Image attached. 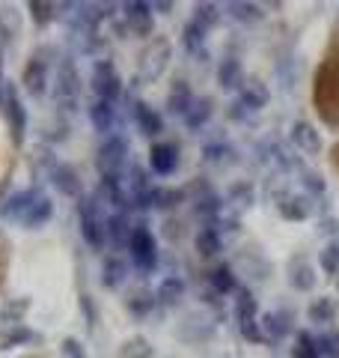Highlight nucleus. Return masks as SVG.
Instances as JSON below:
<instances>
[{
  "instance_id": "a19ab883",
  "label": "nucleus",
  "mask_w": 339,
  "mask_h": 358,
  "mask_svg": "<svg viewBox=\"0 0 339 358\" xmlns=\"http://www.w3.org/2000/svg\"><path fill=\"white\" fill-rule=\"evenodd\" d=\"M218 9H220L218 3H199V6H197V15H194V21H197L199 27L211 30V27H214V21L220 18V13H218Z\"/></svg>"
},
{
  "instance_id": "4c0bfd02",
  "label": "nucleus",
  "mask_w": 339,
  "mask_h": 358,
  "mask_svg": "<svg viewBox=\"0 0 339 358\" xmlns=\"http://www.w3.org/2000/svg\"><path fill=\"white\" fill-rule=\"evenodd\" d=\"M27 299H21V301H6L3 310H0V322H3V329L6 326H21V317H24V310H27Z\"/></svg>"
},
{
  "instance_id": "c9c22d12",
  "label": "nucleus",
  "mask_w": 339,
  "mask_h": 358,
  "mask_svg": "<svg viewBox=\"0 0 339 358\" xmlns=\"http://www.w3.org/2000/svg\"><path fill=\"white\" fill-rule=\"evenodd\" d=\"M152 355H155V350L149 346V341L140 338V334H134V338H128L119 346V358H152Z\"/></svg>"
},
{
  "instance_id": "6e6552de",
  "label": "nucleus",
  "mask_w": 339,
  "mask_h": 358,
  "mask_svg": "<svg viewBox=\"0 0 339 358\" xmlns=\"http://www.w3.org/2000/svg\"><path fill=\"white\" fill-rule=\"evenodd\" d=\"M54 96H56V105L63 108H72L81 96V75H77V66L72 57H66L56 69V87H54Z\"/></svg>"
},
{
  "instance_id": "f8f14e48",
  "label": "nucleus",
  "mask_w": 339,
  "mask_h": 358,
  "mask_svg": "<svg viewBox=\"0 0 339 358\" xmlns=\"http://www.w3.org/2000/svg\"><path fill=\"white\" fill-rule=\"evenodd\" d=\"M39 200V192L36 188H24V192H15L6 197V203L0 206V215H3L6 221H15V224H24V218L30 215L33 203Z\"/></svg>"
},
{
  "instance_id": "f704fd0d",
  "label": "nucleus",
  "mask_w": 339,
  "mask_h": 358,
  "mask_svg": "<svg viewBox=\"0 0 339 358\" xmlns=\"http://www.w3.org/2000/svg\"><path fill=\"white\" fill-rule=\"evenodd\" d=\"M182 192L179 188H152L149 192V200H146V206H158V209H170L176 203H182Z\"/></svg>"
},
{
  "instance_id": "ddd939ff",
  "label": "nucleus",
  "mask_w": 339,
  "mask_h": 358,
  "mask_svg": "<svg viewBox=\"0 0 339 358\" xmlns=\"http://www.w3.org/2000/svg\"><path fill=\"white\" fill-rule=\"evenodd\" d=\"M126 18H128V27L134 36H152V27H155V13H152V3H143V0H134V3H126Z\"/></svg>"
},
{
  "instance_id": "473e14b6",
  "label": "nucleus",
  "mask_w": 339,
  "mask_h": 358,
  "mask_svg": "<svg viewBox=\"0 0 339 358\" xmlns=\"http://www.w3.org/2000/svg\"><path fill=\"white\" fill-rule=\"evenodd\" d=\"M301 188H303V194H307L310 200L327 194L324 176H322V173H315V171H310V167H301Z\"/></svg>"
},
{
  "instance_id": "f3484780",
  "label": "nucleus",
  "mask_w": 339,
  "mask_h": 358,
  "mask_svg": "<svg viewBox=\"0 0 339 358\" xmlns=\"http://www.w3.org/2000/svg\"><path fill=\"white\" fill-rule=\"evenodd\" d=\"M239 102L247 110H262L271 102V93H268V87L259 81V78H250V81H244V87L239 90Z\"/></svg>"
},
{
  "instance_id": "f03ea898",
  "label": "nucleus",
  "mask_w": 339,
  "mask_h": 358,
  "mask_svg": "<svg viewBox=\"0 0 339 358\" xmlns=\"http://www.w3.org/2000/svg\"><path fill=\"white\" fill-rule=\"evenodd\" d=\"M98 197L81 200V236L93 251H101L107 245V218H101Z\"/></svg>"
},
{
  "instance_id": "7c9ffc66",
  "label": "nucleus",
  "mask_w": 339,
  "mask_h": 358,
  "mask_svg": "<svg viewBox=\"0 0 339 358\" xmlns=\"http://www.w3.org/2000/svg\"><path fill=\"white\" fill-rule=\"evenodd\" d=\"M206 33H209L206 27H199L197 21L190 18L185 24V30H182V45L190 54H202V51H206Z\"/></svg>"
},
{
  "instance_id": "ea45409f",
  "label": "nucleus",
  "mask_w": 339,
  "mask_h": 358,
  "mask_svg": "<svg viewBox=\"0 0 339 358\" xmlns=\"http://www.w3.org/2000/svg\"><path fill=\"white\" fill-rule=\"evenodd\" d=\"M18 36V15L13 9H0V42H13Z\"/></svg>"
},
{
  "instance_id": "dca6fc26",
  "label": "nucleus",
  "mask_w": 339,
  "mask_h": 358,
  "mask_svg": "<svg viewBox=\"0 0 339 358\" xmlns=\"http://www.w3.org/2000/svg\"><path fill=\"white\" fill-rule=\"evenodd\" d=\"M86 117H89V126H93L98 134H110L113 122H116V108L107 99H93L86 105Z\"/></svg>"
},
{
  "instance_id": "423d86ee",
  "label": "nucleus",
  "mask_w": 339,
  "mask_h": 358,
  "mask_svg": "<svg viewBox=\"0 0 339 358\" xmlns=\"http://www.w3.org/2000/svg\"><path fill=\"white\" fill-rule=\"evenodd\" d=\"M235 322H239V331L244 341H265L262 326H259V308L256 299L247 293V289H239L235 293Z\"/></svg>"
},
{
  "instance_id": "aec40b11",
  "label": "nucleus",
  "mask_w": 339,
  "mask_h": 358,
  "mask_svg": "<svg viewBox=\"0 0 339 358\" xmlns=\"http://www.w3.org/2000/svg\"><path fill=\"white\" fill-rule=\"evenodd\" d=\"M244 66L239 57H226L220 66H218V84L223 90H241L244 87Z\"/></svg>"
},
{
  "instance_id": "5701e85b",
  "label": "nucleus",
  "mask_w": 339,
  "mask_h": 358,
  "mask_svg": "<svg viewBox=\"0 0 339 358\" xmlns=\"http://www.w3.org/2000/svg\"><path fill=\"white\" fill-rule=\"evenodd\" d=\"M182 296H185V281L179 275H167V278L158 281L155 301H161V305H176Z\"/></svg>"
},
{
  "instance_id": "cd10ccee",
  "label": "nucleus",
  "mask_w": 339,
  "mask_h": 358,
  "mask_svg": "<svg viewBox=\"0 0 339 358\" xmlns=\"http://www.w3.org/2000/svg\"><path fill=\"white\" fill-rule=\"evenodd\" d=\"M289 313H262V317H259V326H262V334L265 338H286L289 334Z\"/></svg>"
},
{
  "instance_id": "b1692460",
  "label": "nucleus",
  "mask_w": 339,
  "mask_h": 358,
  "mask_svg": "<svg viewBox=\"0 0 339 358\" xmlns=\"http://www.w3.org/2000/svg\"><path fill=\"white\" fill-rule=\"evenodd\" d=\"M289 281L295 289H301V293H310V289L315 287V272H312V266L307 260H301V257H295L289 266Z\"/></svg>"
},
{
  "instance_id": "09e8293b",
  "label": "nucleus",
  "mask_w": 339,
  "mask_h": 358,
  "mask_svg": "<svg viewBox=\"0 0 339 358\" xmlns=\"http://www.w3.org/2000/svg\"><path fill=\"white\" fill-rule=\"evenodd\" d=\"M333 162H336V167H339V143L333 147Z\"/></svg>"
},
{
  "instance_id": "c03bdc74",
  "label": "nucleus",
  "mask_w": 339,
  "mask_h": 358,
  "mask_svg": "<svg viewBox=\"0 0 339 358\" xmlns=\"http://www.w3.org/2000/svg\"><path fill=\"white\" fill-rule=\"evenodd\" d=\"M54 3H30V13H33V21H36V24H48V21L54 18Z\"/></svg>"
},
{
  "instance_id": "de8ad7c7",
  "label": "nucleus",
  "mask_w": 339,
  "mask_h": 358,
  "mask_svg": "<svg viewBox=\"0 0 339 358\" xmlns=\"http://www.w3.org/2000/svg\"><path fill=\"white\" fill-rule=\"evenodd\" d=\"M152 9H155V13H158V9H161V15H167V13H170V9H173V3H155Z\"/></svg>"
},
{
  "instance_id": "a18cd8bd",
  "label": "nucleus",
  "mask_w": 339,
  "mask_h": 358,
  "mask_svg": "<svg viewBox=\"0 0 339 358\" xmlns=\"http://www.w3.org/2000/svg\"><path fill=\"white\" fill-rule=\"evenodd\" d=\"M60 352H63V358H86V350H84V346L77 343L75 338H66Z\"/></svg>"
},
{
  "instance_id": "9d476101",
  "label": "nucleus",
  "mask_w": 339,
  "mask_h": 358,
  "mask_svg": "<svg viewBox=\"0 0 339 358\" xmlns=\"http://www.w3.org/2000/svg\"><path fill=\"white\" fill-rule=\"evenodd\" d=\"M48 48H42V51H36L30 57V63H27V69H24V78H21V84H24V90L30 96H42L45 90H48V81H51V66H48Z\"/></svg>"
},
{
  "instance_id": "c85d7f7f",
  "label": "nucleus",
  "mask_w": 339,
  "mask_h": 358,
  "mask_svg": "<svg viewBox=\"0 0 339 358\" xmlns=\"http://www.w3.org/2000/svg\"><path fill=\"white\" fill-rule=\"evenodd\" d=\"M209 284H211L214 293H220V296L239 293V284H235V272H232L229 266H218V268H211Z\"/></svg>"
},
{
  "instance_id": "7ed1b4c3",
  "label": "nucleus",
  "mask_w": 339,
  "mask_h": 358,
  "mask_svg": "<svg viewBox=\"0 0 339 358\" xmlns=\"http://www.w3.org/2000/svg\"><path fill=\"white\" fill-rule=\"evenodd\" d=\"M0 110L9 122V134L13 141L21 143L24 141V131H27V110L21 105V96H18V87L13 81H0Z\"/></svg>"
},
{
  "instance_id": "a878e982",
  "label": "nucleus",
  "mask_w": 339,
  "mask_h": 358,
  "mask_svg": "<svg viewBox=\"0 0 339 358\" xmlns=\"http://www.w3.org/2000/svg\"><path fill=\"white\" fill-rule=\"evenodd\" d=\"M126 275H128V268L122 263V257H116V254H110L105 260V266H101V284L110 287V289H116L122 281H126Z\"/></svg>"
},
{
  "instance_id": "f257e3e1",
  "label": "nucleus",
  "mask_w": 339,
  "mask_h": 358,
  "mask_svg": "<svg viewBox=\"0 0 339 358\" xmlns=\"http://www.w3.org/2000/svg\"><path fill=\"white\" fill-rule=\"evenodd\" d=\"M315 105L331 126H339V45H333L331 57L315 75Z\"/></svg>"
},
{
  "instance_id": "8fccbe9b",
  "label": "nucleus",
  "mask_w": 339,
  "mask_h": 358,
  "mask_svg": "<svg viewBox=\"0 0 339 358\" xmlns=\"http://www.w3.org/2000/svg\"><path fill=\"white\" fill-rule=\"evenodd\" d=\"M0 81H3V78H0Z\"/></svg>"
},
{
  "instance_id": "2eb2a0df",
  "label": "nucleus",
  "mask_w": 339,
  "mask_h": 358,
  "mask_svg": "<svg viewBox=\"0 0 339 358\" xmlns=\"http://www.w3.org/2000/svg\"><path fill=\"white\" fill-rule=\"evenodd\" d=\"M292 143H295L303 155H319L322 152V134L315 131V126L307 120L292 122Z\"/></svg>"
},
{
  "instance_id": "20e7f679",
  "label": "nucleus",
  "mask_w": 339,
  "mask_h": 358,
  "mask_svg": "<svg viewBox=\"0 0 339 358\" xmlns=\"http://www.w3.org/2000/svg\"><path fill=\"white\" fill-rule=\"evenodd\" d=\"M170 57H173V45H170V39L155 36L143 48V54H140V66H137L140 78H143V81H158V78L167 72Z\"/></svg>"
},
{
  "instance_id": "6ab92c4d",
  "label": "nucleus",
  "mask_w": 339,
  "mask_h": 358,
  "mask_svg": "<svg viewBox=\"0 0 339 358\" xmlns=\"http://www.w3.org/2000/svg\"><path fill=\"white\" fill-rule=\"evenodd\" d=\"M51 182L56 185V192H63L66 197H81V179L69 164H54L51 167Z\"/></svg>"
},
{
  "instance_id": "58836bf2",
  "label": "nucleus",
  "mask_w": 339,
  "mask_h": 358,
  "mask_svg": "<svg viewBox=\"0 0 339 358\" xmlns=\"http://www.w3.org/2000/svg\"><path fill=\"white\" fill-rule=\"evenodd\" d=\"M319 263L324 268V275H339V242H327L322 254H319Z\"/></svg>"
},
{
  "instance_id": "e433bc0d",
  "label": "nucleus",
  "mask_w": 339,
  "mask_h": 358,
  "mask_svg": "<svg viewBox=\"0 0 339 358\" xmlns=\"http://www.w3.org/2000/svg\"><path fill=\"white\" fill-rule=\"evenodd\" d=\"M307 317L312 322H333L336 320V301L333 299H312Z\"/></svg>"
},
{
  "instance_id": "37998d69",
  "label": "nucleus",
  "mask_w": 339,
  "mask_h": 358,
  "mask_svg": "<svg viewBox=\"0 0 339 358\" xmlns=\"http://www.w3.org/2000/svg\"><path fill=\"white\" fill-rule=\"evenodd\" d=\"M315 341H319V350L324 358H339V331H324Z\"/></svg>"
},
{
  "instance_id": "bb28decb",
  "label": "nucleus",
  "mask_w": 339,
  "mask_h": 358,
  "mask_svg": "<svg viewBox=\"0 0 339 358\" xmlns=\"http://www.w3.org/2000/svg\"><path fill=\"white\" fill-rule=\"evenodd\" d=\"M39 334L27 329L24 322L21 326H6L3 331H0V350H13V346H21V343H33Z\"/></svg>"
},
{
  "instance_id": "39448f33",
  "label": "nucleus",
  "mask_w": 339,
  "mask_h": 358,
  "mask_svg": "<svg viewBox=\"0 0 339 358\" xmlns=\"http://www.w3.org/2000/svg\"><path fill=\"white\" fill-rule=\"evenodd\" d=\"M128 254H131L134 268H140V272H152V268L158 266V245H155V236L143 227V224H134L131 239H128Z\"/></svg>"
},
{
  "instance_id": "412c9836",
  "label": "nucleus",
  "mask_w": 339,
  "mask_h": 358,
  "mask_svg": "<svg viewBox=\"0 0 339 358\" xmlns=\"http://www.w3.org/2000/svg\"><path fill=\"white\" fill-rule=\"evenodd\" d=\"M131 221L126 212H113V215H107V242L110 248H122V245H128L131 239Z\"/></svg>"
},
{
  "instance_id": "c756f323",
  "label": "nucleus",
  "mask_w": 339,
  "mask_h": 358,
  "mask_svg": "<svg viewBox=\"0 0 339 358\" xmlns=\"http://www.w3.org/2000/svg\"><path fill=\"white\" fill-rule=\"evenodd\" d=\"M209 120H211V99H194V105H190L188 114H185V126L190 131H197V129L206 126Z\"/></svg>"
},
{
  "instance_id": "1a4fd4ad",
  "label": "nucleus",
  "mask_w": 339,
  "mask_h": 358,
  "mask_svg": "<svg viewBox=\"0 0 339 358\" xmlns=\"http://www.w3.org/2000/svg\"><path fill=\"white\" fill-rule=\"evenodd\" d=\"M126 155H128L126 138H119V134H110V138L98 147V159H96L101 179H105V176H116L122 171V164H126Z\"/></svg>"
},
{
  "instance_id": "49530a36",
  "label": "nucleus",
  "mask_w": 339,
  "mask_h": 358,
  "mask_svg": "<svg viewBox=\"0 0 339 358\" xmlns=\"http://www.w3.org/2000/svg\"><path fill=\"white\" fill-rule=\"evenodd\" d=\"M152 305H155V299H152V296H143V293H140L137 299H134V296H131V301H128V310H137V313H146V310H149Z\"/></svg>"
},
{
  "instance_id": "72a5a7b5",
  "label": "nucleus",
  "mask_w": 339,
  "mask_h": 358,
  "mask_svg": "<svg viewBox=\"0 0 339 358\" xmlns=\"http://www.w3.org/2000/svg\"><path fill=\"white\" fill-rule=\"evenodd\" d=\"M292 358H324V355L319 350V341L310 331H301L295 338V346H292Z\"/></svg>"
},
{
  "instance_id": "0eeeda50",
  "label": "nucleus",
  "mask_w": 339,
  "mask_h": 358,
  "mask_svg": "<svg viewBox=\"0 0 339 358\" xmlns=\"http://www.w3.org/2000/svg\"><path fill=\"white\" fill-rule=\"evenodd\" d=\"M89 87H93L96 99L116 102V96L122 93V78L116 72V66H113L110 60H96L93 63V75H89Z\"/></svg>"
},
{
  "instance_id": "4468645a",
  "label": "nucleus",
  "mask_w": 339,
  "mask_h": 358,
  "mask_svg": "<svg viewBox=\"0 0 339 358\" xmlns=\"http://www.w3.org/2000/svg\"><path fill=\"white\" fill-rule=\"evenodd\" d=\"M149 167L155 176H173L179 167V150L176 143H155L149 150Z\"/></svg>"
},
{
  "instance_id": "4be33fe9",
  "label": "nucleus",
  "mask_w": 339,
  "mask_h": 358,
  "mask_svg": "<svg viewBox=\"0 0 339 358\" xmlns=\"http://www.w3.org/2000/svg\"><path fill=\"white\" fill-rule=\"evenodd\" d=\"M194 93H190V84L188 81H173L170 87V96H167V110H173V114H188V108L194 105Z\"/></svg>"
},
{
  "instance_id": "2f4dec72",
  "label": "nucleus",
  "mask_w": 339,
  "mask_h": 358,
  "mask_svg": "<svg viewBox=\"0 0 339 358\" xmlns=\"http://www.w3.org/2000/svg\"><path fill=\"white\" fill-rule=\"evenodd\" d=\"M51 215H54V203L45 194H39V200L33 203V209H30V215L24 218V224L21 227H27V230H36V227H42L45 221H51Z\"/></svg>"
},
{
  "instance_id": "393cba45",
  "label": "nucleus",
  "mask_w": 339,
  "mask_h": 358,
  "mask_svg": "<svg viewBox=\"0 0 339 358\" xmlns=\"http://www.w3.org/2000/svg\"><path fill=\"white\" fill-rule=\"evenodd\" d=\"M194 245H197L199 257H214V254H220L223 239H220V233H218L214 224H202L199 233H197V239H194Z\"/></svg>"
},
{
  "instance_id": "a211bd4d",
  "label": "nucleus",
  "mask_w": 339,
  "mask_h": 358,
  "mask_svg": "<svg viewBox=\"0 0 339 358\" xmlns=\"http://www.w3.org/2000/svg\"><path fill=\"white\" fill-rule=\"evenodd\" d=\"M131 117H134L137 129L146 134V138H155V134L164 129V122H161V117H158V110L152 105H146V102H134L131 105Z\"/></svg>"
},
{
  "instance_id": "79ce46f5",
  "label": "nucleus",
  "mask_w": 339,
  "mask_h": 358,
  "mask_svg": "<svg viewBox=\"0 0 339 358\" xmlns=\"http://www.w3.org/2000/svg\"><path fill=\"white\" fill-rule=\"evenodd\" d=\"M226 13H229V18H235V21H256L259 15H262L259 6H253V3H229Z\"/></svg>"
},
{
  "instance_id": "9b49d317",
  "label": "nucleus",
  "mask_w": 339,
  "mask_h": 358,
  "mask_svg": "<svg viewBox=\"0 0 339 358\" xmlns=\"http://www.w3.org/2000/svg\"><path fill=\"white\" fill-rule=\"evenodd\" d=\"M274 200H277V212L286 221H307L312 215V200L303 192H280Z\"/></svg>"
}]
</instances>
